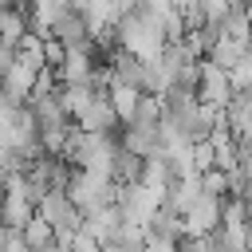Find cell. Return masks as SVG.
I'll return each instance as SVG.
<instances>
[{
	"instance_id": "6da1fadb",
	"label": "cell",
	"mask_w": 252,
	"mask_h": 252,
	"mask_svg": "<svg viewBox=\"0 0 252 252\" xmlns=\"http://www.w3.org/2000/svg\"><path fill=\"white\" fill-rule=\"evenodd\" d=\"M118 122H122V118H118V110L110 106V98H106V94H98V98H94V102L75 118V126H79V130H87V134H110V138H114V126H118Z\"/></svg>"
},
{
	"instance_id": "7a4b0ae2",
	"label": "cell",
	"mask_w": 252,
	"mask_h": 252,
	"mask_svg": "<svg viewBox=\"0 0 252 252\" xmlns=\"http://www.w3.org/2000/svg\"><path fill=\"white\" fill-rule=\"evenodd\" d=\"M106 98H110V106L118 110V118L130 126V122L138 118V106H142V98H146V94H142L138 87H130V83H122V79L114 75V79H110V87H106Z\"/></svg>"
},
{
	"instance_id": "3957f363",
	"label": "cell",
	"mask_w": 252,
	"mask_h": 252,
	"mask_svg": "<svg viewBox=\"0 0 252 252\" xmlns=\"http://www.w3.org/2000/svg\"><path fill=\"white\" fill-rule=\"evenodd\" d=\"M24 240L32 244V252H47L51 244H59V232H55V228H51V224L35 213V217H32V224L24 228Z\"/></svg>"
},
{
	"instance_id": "277c9868",
	"label": "cell",
	"mask_w": 252,
	"mask_h": 252,
	"mask_svg": "<svg viewBox=\"0 0 252 252\" xmlns=\"http://www.w3.org/2000/svg\"><path fill=\"white\" fill-rule=\"evenodd\" d=\"M59 244H67V252H102V244L91 236V232H71V236H59Z\"/></svg>"
}]
</instances>
